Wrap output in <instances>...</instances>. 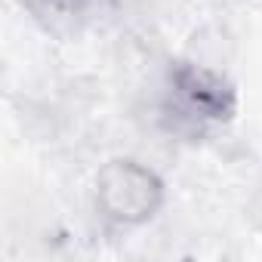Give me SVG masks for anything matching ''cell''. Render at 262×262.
Listing matches in <instances>:
<instances>
[{
  "instance_id": "obj_2",
  "label": "cell",
  "mask_w": 262,
  "mask_h": 262,
  "mask_svg": "<svg viewBox=\"0 0 262 262\" xmlns=\"http://www.w3.org/2000/svg\"><path fill=\"white\" fill-rule=\"evenodd\" d=\"M93 198L102 219L136 228L151 222L164 207V179L133 158H114L99 170Z\"/></svg>"
},
{
  "instance_id": "obj_1",
  "label": "cell",
  "mask_w": 262,
  "mask_h": 262,
  "mask_svg": "<svg viewBox=\"0 0 262 262\" xmlns=\"http://www.w3.org/2000/svg\"><path fill=\"white\" fill-rule=\"evenodd\" d=\"M164 120L185 136H204L222 129L237 114V86L234 80L194 59L173 62L161 93Z\"/></svg>"
}]
</instances>
